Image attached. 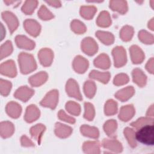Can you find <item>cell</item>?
I'll list each match as a JSON object with an SVG mask.
<instances>
[{
    "mask_svg": "<svg viewBox=\"0 0 154 154\" xmlns=\"http://www.w3.org/2000/svg\"><path fill=\"white\" fill-rule=\"evenodd\" d=\"M135 138L139 142L148 146L154 144L153 125H147L138 129L135 133Z\"/></svg>",
    "mask_w": 154,
    "mask_h": 154,
    "instance_id": "1",
    "label": "cell"
},
{
    "mask_svg": "<svg viewBox=\"0 0 154 154\" xmlns=\"http://www.w3.org/2000/svg\"><path fill=\"white\" fill-rule=\"evenodd\" d=\"M20 70L22 73L28 74L35 70L37 64L33 56L26 52H21L18 57Z\"/></svg>",
    "mask_w": 154,
    "mask_h": 154,
    "instance_id": "2",
    "label": "cell"
},
{
    "mask_svg": "<svg viewBox=\"0 0 154 154\" xmlns=\"http://www.w3.org/2000/svg\"><path fill=\"white\" fill-rule=\"evenodd\" d=\"M114 58V66L116 67L123 66L127 61L125 49L122 46H116L112 51Z\"/></svg>",
    "mask_w": 154,
    "mask_h": 154,
    "instance_id": "3",
    "label": "cell"
},
{
    "mask_svg": "<svg viewBox=\"0 0 154 154\" xmlns=\"http://www.w3.org/2000/svg\"><path fill=\"white\" fill-rule=\"evenodd\" d=\"M58 100V92L56 90L50 91L40 102V105L45 107L55 109Z\"/></svg>",
    "mask_w": 154,
    "mask_h": 154,
    "instance_id": "4",
    "label": "cell"
},
{
    "mask_svg": "<svg viewBox=\"0 0 154 154\" xmlns=\"http://www.w3.org/2000/svg\"><path fill=\"white\" fill-rule=\"evenodd\" d=\"M81 49L85 54L93 55L97 51L98 46L93 38L86 37L81 42Z\"/></svg>",
    "mask_w": 154,
    "mask_h": 154,
    "instance_id": "5",
    "label": "cell"
},
{
    "mask_svg": "<svg viewBox=\"0 0 154 154\" xmlns=\"http://www.w3.org/2000/svg\"><path fill=\"white\" fill-rule=\"evenodd\" d=\"M2 17L7 24L10 33L12 34L18 27L19 21L17 18L13 13L8 11L2 13Z\"/></svg>",
    "mask_w": 154,
    "mask_h": 154,
    "instance_id": "6",
    "label": "cell"
},
{
    "mask_svg": "<svg viewBox=\"0 0 154 154\" xmlns=\"http://www.w3.org/2000/svg\"><path fill=\"white\" fill-rule=\"evenodd\" d=\"M66 90L70 97H74L79 100H81L82 99L78 85L74 79H70L68 80L66 86Z\"/></svg>",
    "mask_w": 154,
    "mask_h": 154,
    "instance_id": "7",
    "label": "cell"
},
{
    "mask_svg": "<svg viewBox=\"0 0 154 154\" xmlns=\"http://www.w3.org/2000/svg\"><path fill=\"white\" fill-rule=\"evenodd\" d=\"M0 72L2 75L10 78L15 77L17 75V70L15 63L13 60H8L1 64Z\"/></svg>",
    "mask_w": 154,
    "mask_h": 154,
    "instance_id": "8",
    "label": "cell"
},
{
    "mask_svg": "<svg viewBox=\"0 0 154 154\" xmlns=\"http://www.w3.org/2000/svg\"><path fill=\"white\" fill-rule=\"evenodd\" d=\"M38 57L40 63L43 66L47 67L52 64L54 54L51 49L49 48H43L38 52Z\"/></svg>",
    "mask_w": 154,
    "mask_h": 154,
    "instance_id": "9",
    "label": "cell"
},
{
    "mask_svg": "<svg viewBox=\"0 0 154 154\" xmlns=\"http://www.w3.org/2000/svg\"><path fill=\"white\" fill-rule=\"evenodd\" d=\"M23 26L26 31L32 36H37L41 29L40 24L34 19H26L23 22Z\"/></svg>",
    "mask_w": 154,
    "mask_h": 154,
    "instance_id": "10",
    "label": "cell"
},
{
    "mask_svg": "<svg viewBox=\"0 0 154 154\" xmlns=\"http://www.w3.org/2000/svg\"><path fill=\"white\" fill-rule=\"evenodd\" d=\"M34 93V91L27 86H22L19 87L14 93V96L16 98L23 101L28 100Z\"/></svg>",
    "mask_w": 154,
    "mask_h": 154,
    "instance_id": "11",
    "label": "cell"
},
{
    "mask_svg": "<svg viewBox=\"0 0 154 154\" xmlns=\"http://www.w3.org/2000/svg\"><path fill=\"white\" fill-rule=\"evenodd\" d=\"M15 42L17 46L21 49L32 50L35 47V42L27 37L23 35H18L16 37Z\"/></svg>",
    "mask_w": 154,
    "mask_h": 154,
    "instance_id": "12",
    "label": "cell"
},
{
    "mask_svg": "<svg viewBox=\"0 0 154 154\" xmlns=\"http://www.w3.org/2000/svg\"><path fill=\"white\" fill-rule=\"evenodd\" d=\"M88 67V61L87 59L78 55L76 57L73 62V67L74 70L79 73H84Z\"/></svg>",
    "mask_w": 154,
    "mask_h": 154,
    "instance_id": "13",
    "label": "cell"
},
{
    "mask_svg": "<svg viewBox=\"0 0 154 154\" xmlns=\"http://www.w3.org/2000/svg\"><path fill=\"white\" fill-rule=\"evenodd\" d=\"M129 52L131 60L134 64H140L144 59V54L143 51L137 45H132L130 47Z\"/></svg>",
    "mask_w": 154,
    "mask_h": 154,
    "instance_id": "14",
    "label": "cell"
},
{
    "mask_svg": "<svg viewBox=\"0 0 154 154\" xmlns=\"http://www.w3.org/2000/svg\"><path fill=\"white\" fill-rule=\"evenodd\" d=\"M102 146L104 148L116 153L121 152L123 149L122 144L116 139H103Z\"/></svg>",
    "mask_w": 154,
    "mask_h": 154,
    "instance_id": "15",
    "label": "cell"
},
{
    "mask_svg": "<svg viewBox=\"0 0 154 154\" xmlns=\"http://www.w3.org/2000/svg\"><path fill=\"white\" fill-rule=\"evenodd\" d=\"M134 114L135 109L133 105H125L122 106L120 109L119 118L123 122H127L132 118Z\"/></svg>",
    "mask_w": 154,
    "mask_h": 154,
    "instance_id": "16",
    "label": "cell"
},
{
    "mask_svg": "<svg viewBox=\"0 0 154 154\" xmlns=\"http://www.w3.org/2000/svg\"><path fill=\"white\" fill-rule=\"evenodd\" d=\"M40 110L35 105L28 106L26 109L24 119L26 122L31 123L40 117Z\"/></svg>",
    "mask_w": 154,
    "mask_h": 154,
    "instance_id": "17",
    "label": "cell"
},
{
    "mask_svg": "<svg viewBox=\"0 0 154 154\" xmlns=\"http://www.w3.org/2000/svg\"><path fill=\"white\" fill-rule=\"evenodd\" d=\"M48 74L45 72H40L31 76L28 81L32 87H38L44 84L48 79Z\"/></svg>",
    "mask_w": 154,
    "mask_h": 154,
    "instance_id": "18",
    "label": "cell"
},
{
    "mask_svg": "<svg viewBox=\"0 0 154 154\" xmlns=\"http://www.w3.org/2000/svg\"><path fill=\"white\" fill-rule=\"evenodd\" d=\"M72 128L69 126L57 123L55 126V134L60 138L68 137L72 132Z\"/></svg>",
    "mask_w": 154,
    "mask_h": 154,
    "instance_id": "19",
    "label": "cell"
},
{
    "mask_svg": "<svg viewBox=\"0 0 154 154\" xmlns=\"http://www.w3.org/2000/svg\"><path fill=\"white\" fill-rule=\"evenodd\" d=\"M133 81L137 84L139 87H144L147 82V77L143 72L138 68L132 70V72Z\"/></svg>",
    "mask_w": 154,
    "mask_h": 154,
    "instance_id": "20",
    "label": "cell"
},
{
    "mask_svg": "<svg viewBox=\"0 0 154 154\" xmlns=\"http://www.w3.org/2000/svg\"><path fill=\"white\" fill-rule=\"evenodd\" d=\"M135 90L133 87L129 86L119 90L116 94L115 97L119 100L125 102L131 98L134 94Z\"/></svg>",
    "mask_w": 154,
    "mask_h": 154,
    "instance_id": "21",
    "label": "cell"
},
{
    "mask_svg": "<svg viewBox=\"0 0 154 154\" xmlns=\"http://www.w3.org/2000/svg\"><path fill=\"white\" fill-rule=\"evenodd\" d=\"M5 109L8 115L14 119L18 118L22 112V108L20 105L14 102H10L8 103Z\"/></svg>",
    "mask_w": 154,
    "mask_h": 154,
    "instance_id": "22",
    "label": "cell"
},
{
    "mask_svg": "<svg viewBox=\"0 0 154 154\" xmlns=\"http://www.w3.org/2000/svg\"><path fill=\"white\" fill-rule=\"evenodd\" d=\"M94 64L98 68L103 69H108L111 65L109 57L105 54H101L94 59Z\"/></svg>",
    "mask_w": 154,
    "mask_h": 154,
    "instance_id": "23",
    "label": "cell"
},
{
    "mask_svg": "<svg viewBox=\"0 0 154 154\" xmlns=\"http://www.w3.org/2000/svg\"><path fill=\"white\" fill-rule=\"evenodd\" d=\"M14 131V128L10 122H2L1 123L0 133L2 138H6L11 136Z\"/></svg>",
    "mask_w": 154,
    "mask_h": 154,
    "instance_id": "24",
    "label": "cell"
},
{
    "mask_svg": "<svg viewBox=\"0 0 154 154\" xmlns=\"http://www.w3.org/2000/svg\"><path fill=\"white\" fill-rule=\"evenodd\" d=\"M109 7L113 11L125 14L128 11L127 2L125 1H110Z\"/></svg>",
    "mask_w": 154,
    "mask_h": 154,
    "instance_id": "25",
    "label": "cell"
},
{
    "mask_svg": "<svg viewBox=\"0 0 154 154\" xmlns=\"http://www.w3.org/2000/svg\"><path fill=\"white\" fill-rule=\"evenodd\" d=\"M80 131L81 134L85 137H88L93 138H97L99 135V130L96 127L84 125L81 126Z\"/></svg>",
    "mask_w": 154,
    "mask_h": 154,
    "instance_id": "26",
    "label": "cell"
},
{
    "mask_svg": "<svg viewBox=\"0 0 154 154\" xmlns=\"http://www.w3.org/2000/svg\"><path fill=\"white\" fill-rule=\"evenodd\" d=\"M89 77L92 79H97L102 83L106 84L109 80L110 73L108 72H102L93 70L90 73Z\"/></svg>",
    "mask_w": 154,
    "mask_h": 154,
    "instance_id": "27",
    "label": "cell"
},
{
    "mask_svg": "<svg viewBox=\"0 0 154 154\" xmlns=\"http://www.w3.org/2000/svg\"><path fill=\"white\" fill-rule=\"evenodd\" d=\"M83 150L86 153H99L100 144L97 141H88L83 144Z\"/></svg>",
    "mask_w": 154,
    "mask_h": 154,
    "instance_id": "28",
    "label": "cell"
},
{
    "mask_svg": "<svg viewBox=\"0 0 154 154\" xmlns=\"http://www.w3.org/2000/svg\"><path fill=\"white\" fill-rule=\"evenodd\" d=\"M96 36L103 44L109 45H111L114 41V37L111 32L102 31H97L96 32Z\"/></svg>",
    "mask_w": 154,
    "mask_h": 154,
    "instance_id": "29",
    "label": "cell"
},
{
    "mask_svg": "<svg viewBox=\"0 0 154 154\" xmlns=\"http://www.w3.org/2000/svg\"><path fill=\"white\" fill-rule=\"evenodd\" d=\"M45 131V126L42 124H37L32 126L30 129V134L31 136L38 142L40 143L42 137Z\"/></svg>",
    "mask_w": 154,
    "mask_h": 154,
    "instance_id": "30",
    "label": "cell"
},
{
    "mask_svg": "<svg viewBox=\"0 0 154 154\" xmlns=\"http://www.w3.org/2000/svg\"><path fill=\"white\" fill-rule=\"evenodd\" d=\"M96 23L98 26L101 27H108L111 23V19L109 14L106 11H103L98 16Z\"/></svg>",
    "mask_w": 154,
    "mask_h": 154,
    "instance_id": "31",
    "label": "cell"
},
{
    "mask_svg": "<svg viewBox=\"0 0 154 154\" xmlns=\"http://www.w3.org/2000/svg\"><path fill=\"white\" fill-rule=\"evenodd\" d=\"M97 11V8L94 6H82L80 8L81 16L87 20L93 18Z\"/></svg>",
    "mask_w": 154,
    "mask_h": 154,
    "instance_id": "32",
    "label": "cell"
},
{
    "mask_svg": "<svg viewBox=\"0 0 154 154\" xmlns=\"http://www.w3.org/2000/svg\"><path fill=\"white\" fill-rule=\"evenodd\" d=\"M117 127V122L115 120H109L103 125L105 133L109 137H113Z\"/></svg>",
    "mask_w": 154,
    "mask_h": 154,
    "instance_id": "33",
    "label": "cell"
},
{
    "mask_svg": "<svg viewBox=\"0 0 154 154\" xmlns=\"http://www.w3.org/2000/svg\"><path fill=\"white\" fill-rule=\"evenodd\" d=\"M134 34V29L132 26L129 25H126L123 26L120 32V37L125 42H128L131 40Z\"/></svg>",
    "mask_w": 154,
    "mask_h": 154,
    "instance_id": "34",
    "label": "cell"
},
{
    "mask_svg": "<svg viewBox=\"0 0 154 154\" xmlns=\"http://www.w3.org/2000/svg\"><path fill=\"white\" fill-rule=\"evenodd\" d=\"M96 86L95 83L91 81H86L84 85V91L88 98H92L96 93Z\"/></svg>",
    "mask_w": 154,
    "mask_h": 154,
    "instance_id": "35",
    "label": "cell"
},
{
    "mask_svg": "<svg viewBox=\"0 0 154 154\" xmlns=\"http://www.w3.org/2000/svg\"><path fill=\"white\" fill-rule=\"evenodd\" d=\"M147 125H153V119L152 117H141L131 123V125L137 129Z\"/></svg>",
    "mask_w": 154,
    "mask_h": 154,
    "instance_id": "36",
    "label": "cell"
},
{
    "mask_svg": "<svg viewBox=\"0 0 154 154\" xmlns=\"http://www.w3.org/2000/svg\"><path fill=\"white\" fill-rule=\"evenodd\" d=\"M124 134L129 144V146H131L132 147H135L137 146V142L135 132L134 129L129 128H126L124 129Z\"/></svg>",
    "mask_w": 154,
    "mask_h": 154,
    "instance_id": "37",
    "label": "cell"
},
{
    "mask_svg": "<svg viewBox=\"0 0 154 154\" xmlns=\"http://www.w3.org/2000/svg\"><path fill=\"white\" fill-rule=\"evenodd\" d=\"M38 4L37 1H26L22 7V11L26 14H31Z\"/></svg>",
    "mask_w": 154,
    "mask_h": 154,
    "instance_id": "38",
    "label": "cell"
},
{
    "mask_svg": "<svg viewBox=\"0 0 154 154\" xmlns=\"http://www.w3.org/2000/svg\"><path fill=\"white\" fill-rule=\"evenodd\" d=\"M117 111V103L112 99L108 100L105 105V114L106 116H112Z\"/></svg>",
    "mask_w": 154,
    "mask_h": 154,
    "instance_id": "39",
    "label": "cell"
},
{
    "mask_svg": "<svg viewBox=\"0 0 154 154\" xmlns=\"http://www.w3.org/2000/svg\"><path fill=\"white\" fill-rule=\"evenodd\" d=\"M67 111L73 116H78L81 112V107L78 103L73 101H69L66 105Z\"/></svg>",
    "mask_w": 154,
    "mask_h": 154,
    "instance_id": "40",
    "label": "cell"
},
{
    "mask_svg": "<svg viewBox=\"0 0 154 154\" xmlns=\"http://www.w3.org/2000/svg\"><path fill=\"white\" fill-rule=\"evenodd\" d=\"M72 30L76 34H82L86 31L85 25L78 20H73L71 23Z\"/></svg>",
    "mask_w": 154,
    "mask_h": 154,
    "instance_id": "41",
    "label": "cell"
},
{
    "mask_svg": "<svg viewBox=\"0 0 154 154\" xmlns=\"http://www.w3.org/2000/svg\"><path fill=\"white\" fill-rule=\"evenodd\" d=\"M138 38L141 42L145 44L153 43V35L145 30H141L139 32Z\"/></svg>",
    "mask_w": 154,
    "mask_h": 154,
    "instance_id": "42",
    "label": "cell"
},
{
    "mask_svg": "<svg viewBox=\"0 0 154 154\" xmlns=\"http://www.w3.org/2000/svg\"><path fill=\"white\" fill-rule=\"evenodd\" d=\"M13 51V46L11 42L9 40L5 42L1 46V59L8 56Z\"/></svg>",
    "mask_w": 154,
    "mask_h": 154,
    "instance_id": "43",
    "label": "cell"
},
{
    "mask_svg": "<svg viewBox=\"0 0 154 154\" xmlns=\"http://www.w3.org/2000/svg\"><path fill=\"white\" fill-rule=\"evenodd\" d=\"M85 108V112L84 114V117L85 119L88 121H91L94 119L95 112L93 105L88 102H85L84 103Z\"/></svg>",
    "mask_w": 154,
    "mask_h": 154,
    "instance_id": "44",
    "label": "cell"
},
{
    "mask_svg": "<svg viewBox=\"0 0 154 154\" xmlns=\"http://www.w3.org/2000/svg\"><path fill=\"white\" fill-rule=\"evenodd\" d=\"M38 16L42 20H49L54 17L53 14L43 5H42L38 11Z\"/></svg>",
    "mask_w": 154,
    "mask_h": 154,
    "instance_id": "45",
    "label": "cell"
},
{
    "mask_svg": "<svg viewBox=\"0 0 154 154\" xmlns=\"http://www.w3.org/2000/svg\"><path fill=\"white\" fill-rule=\"evenodd\" d=\"M0 90H1V93L2 96H7L11 88V83L8 81L1 79L0 81Z\"/></svg>",
    "mask_w": 154,
    "mask_h": 154,
    "instance_id": "46",
    "label": "cell"
},
{
    "mask_svg": "<svg viewBox=\"0 0 154 154\" xmlns=\"http://www.w3.org/2000/svg\"><path fill=\"white\" fill-rule=\"evenodd\" d=\"M129 81V77L125 73H120L117 75L113 81L114 84L116 85H122Z\"/></svg>",
    "mask_w": 154,
    "mask_h": 154,
    "instance_id": "47",
    "label": "cell"
},
{
    "mask_svg": "<svg viewBox=\"0 0 154 154\" xmlns=\"http://www.w3.org/2000/svg\"><path fill=\"white\" fill-rule=\"evenodd\" d=\"M58 117L60 120L66 122L71 124H73L75 123V119L73 117L66 114V113L63 110H60L58 114Z\"/></svg>",
    "mask_w": 154,
    "mask_h": 154,
    "instance_id": "48",
    "label": "cell"
},
{
    "mask_svg": "<svg viewBox=\"0 0 154 154\" xmlns=\"http://www.w3.org/2000/svg\"><path fill=\"white\" fill-rule=\"evenodd\" d=\"M20 141H21V144L22 146H24V147L34 146V144L32 143V141L31 140H29L26 135H23L21 137Z\"/></svg>",
    "mask_w": 154,
    "mask_h": 154,
    "instance_id": "49",
    "label": "cell"
},
{
    "mask_svg": "<svg viewBox=\"0 0 154 154\" xmlns=\"http://www.w3.org/2000/svg\"><path fill=\"white\" fill-rule=\"evenodd\" d=\"M146 70L150 73H153V58L152 57L147 63L146 65Z\"/></svg>",
    "mask_w": 154,
    "mask_h": 154,
    "instance_id": "50",
    "label": "cell"
},
{
    "mask_svg": "<svg viewBox=\"0 0 154 154\" xmlns=\"http://www.w3.org/2000/svg\"><path fill=\"white\" fill-rule=\"evenodd\" d=\"M46 2L49 4L50 5L55 7H60L61 5V2L59 1H46Z\"/></svg>",
    "mask_w": 154,
    "mask_h": 154,
    "instance_id": "51",
    "label": "cell"
},
{
    "mask_svg": "<svg viewBox=\"0 0 154 154\" xmlns=\"http://www.w3.org/2000/svg\"><path fill=\"white\" fill-rule=\"evenodd\" d=\"M4 2L7 5H13L14 6H17L21 2V1H4Z\"/></svg>",
    "mask_w": 154,
    "mask_h": 154,
    "instance_id": "52",
    "label": "cell"
},
{
    "mask_svg": "<svg viewBox=\"0 0 154 154\" xmlns=\"http://www.w3.org/2000/svg\"><path fill=\"white\" fill-rule=\"evenodd\" d=\"M146 115L147 117H153V105H152L150 106V107L149 108L147 113H146Z\"/></svg>",
    "mask_w": 154,
    "mask_h": 154,
    "instance_id": "53",
    "label": "cell"
},
{
    "mask_svg": "<svg viewBox=\"0 0 154 154\" xmlns=\"http://www.w3.org/2000/svg\"><path fill=\"white\" fill-rule=\"evenodd\" d=\"M153 18H152L148 23V27L151 29V30H153Z\"/></svg>",
    "mask_w": 154,
    "mask_h": 154,
    "instance_id": "54",
    "label": "cell"
}]
</instances>
